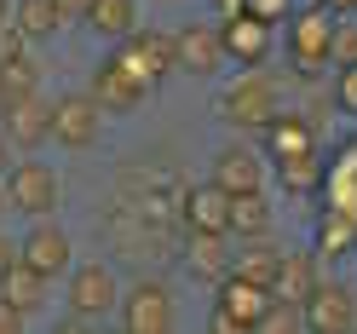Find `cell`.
Instances as JSON below:
<instances>
[{"mask_svg": "<svg viewBox=\"0 0 357 334\" xmlns=\"http://www.w3.org/2000/svg\"><path fill=\"white\" fill-rule=\"evenodd\" d=\"M219 116H225L231 127L242 132H265L277 116H282V93H277V81L271 75H259V63H242V75L219 93Z\"/></svg>", "mask_w": 357, "mask_h": 334, "instance_id": "obj_1", "label": "cell"}, {"mask_svg": "<svg viewBox=\"0 0 357 334\" xmlns=\"http://www.w3.org/2000/svg\"><path fill=\"white\" fill-rule=\"evenodd\" d=\"M0 185H6V208L24 213V219H52L58 202H63V179L47 162H12L0 173Z\"/></svg>", "mask_w": 357, "mask_h": 334, "instance_id": "obj_2", "label": "cell"}, {"mask_svg": "<svg viewBox=\"0 0 357 334\" xmlns=\"http://www.w3.org/2000/svg\"><path fill=\"white\" fill-rule=\"evenodd\" d=\"M150 86H155V81H150L127 52L104 58L98 70H93V98L104 104V116H127V109H139V104L150 98Z\"/></svg>", "mask_w": 357, "mask_h": 334, "instance_id": "obj_3", "label": "cell"}, {"mask_svg": "<svg viewBox=\"0 0 357 334\" xmlns=\"http://www.w3.org/2000/svg\"><path fill=\"white\" fill-rule=\"evenodd\" d=\"M116 317L127 334H167L178 323V311H173V288L167 282H132L121 288V300H116Z\"/></svg>", "mask_w": 357, "mask_h": 334, "instance_id": "obj_4", "label": "cell"}, {"mask_svg": "<svg viewBox=\"0 0 357 334\" xmlns=\"http://www.w3.org/2000/svg\"><path fill=\"white\" fill-rule=\"evenodd\" d=\"M70 317L75 323H98V317H109L116 311V300H121V282H116V271H109L104 259H93V265H70Z\"/></svg>", "mask_w": 357, "mask_h": 334, "instance_id": "obj_5", "label": "cell"}, {"mask_svg": "<svg viewBox=\"0 0 357 334\" xmlns=\"http://www.w3.org/2000/svg\"><path fill=\"white\" fill-rule=\"evenodd\" d=\"M104 132V104L93 93H63L52 98V139L63 150H93Z\"/></svg>", "mask_w": 357, "mask_h": 334, "instance_id": "obj_6", "label": "cell"}, {"mask_svg": "<svg viewBox=\"0 0 357 334\" xmlns=\"http://www.w3.org/2000/svg\"><path fill=\"white\" fill-rule=\"evenodd\" d=\"M265 305H271V288H259L248 277H219V305H213V328L219 334H236V328H259Z\"/></svg>", "mask_w": 357, "mask_h": 334, "instance_id": "obj_7", "label": "cell"}, {"mask_svg": "<svg viewBox=\"0 0 357 334\" xmlns=\"http://www.w3.org/2000/svg\"><path fill=\"white\" fill-rule=\"evenodd\" d=\"M173 70L178 75H196V81H208L225 70V40H219L213 24H185L173 35Z\"/></svg>", "mask_w": 357, "mask_h": 334, "instance_id": "obj_8", "label": "cell"}, {"mask_svg": "<svg viewBox=\"0 0 357 334\" xmlns=\"http://www.w3.org/2000/svg\"><path fill=\"white\" fill-rule=\"evenodd\" d=\"M17 259H24V265H35L40 277H52V282H58V277H70V265H75V242L63 236L52 219H35V225H29V236L17 242Z\"/></svg>", "mask_w": 357, "mask_h": 334, "instance_id": "obj_9", "label": "cell"}, {"mask_svg": "<svg viewBox=\"0 0 357 334\" xmlns=\"http://www.w3.org/2000/svg\"><path fill=\"white\" fill-rule=\"evenodd\" d=\"M300 323H305V328H317V334L357 328V294H351L346 282H317V288L300 300Z\"/></svg>", "mask_w": 357, "mask_h": 334, "instance_id": "obj_10", "label": "cell"}, {"mask_svg": "<svg viewBox=\"0 0 357 334\" xmlns=\"http://www.w3.org/2000/svg\"><path fill=\"white\" fill-rule=\"evenodd\" d=\"M12 132V144L17 150H40V144H52V98H40V93H24V98H12L6 109V121H0Z\"/></svg>", "mask_w": 357, "mask_h": 334, "instance_id": "obj_11", "label": "cell"}, {"mask_svg": "<svg viewBox=\"0 0 357 334\" xmlns=\"http://www.w3.org/2000/svg\"><path fill=\"white\" fill-rule=\"evenodd\" d=\"M219 40H225V58H236V63H265L271 58V24H259L254 12H231L225 24H219Z\"/></svg>", "mask_w": 357, "mask_h": 334, "instance_id": "obj_12", "label": "cell"}, {"mask_svg": "<svg viewBox=\"0 0 357 334\" xmlns=\"http://www.w3.org/2000/svg\"><path fill=\"white\" fill-rule=\"evenodd\" d=\"M213 185L231 190V196H242V190H265V162H259L248 144H225V150L213 155Z\"/></svg>", "mask_w": 357, "mask_h": 334, "instance_id": "obj_13", "label": "cell"}, {"mask_svg": "<svg viewBox=\"0 0 357 334\" xmlns=\"http://www.w3.org/2000/svg\"><path fill=\"white\" fill-rule=\"evenodd\" d=\"M185 219H190V231H225L231 236V190H219L213 179L185 190Z\"/></svg>", "mask_w": 357, "mask_h": 334, "instance_id": "obj_14", "label": "cell"}, {"mask_svg": "<svg viewBox=\"0 0 357 334\" xmlns=\"http://www.w3.org/2000/svg\"><path fill=\"white\" fill-rule=\"evenodd\" d=\"M121 52L139 63V70L150 75V81H162V75H173V35L167 29H132L127 40H121Z\"/></svg>", "mask_w": 357, "mask_h": 334, "instance_id": "obj_15", "label": "cell"}, {"mask_svg": "<svg viewBox=\"0 0 357 334\" xmlns=\"http://www.w3.org/2000/svg\"><path fill=\"white\" fill-rule=\"evenodd\" d=\"M81 24L98 40H127L139 29V0H93V6L81 12Z\"/></svg>", "mask_w": 357, "mask_h": 334, "instance_id": "obj_16", "label": "cell"}, {"mask_svg": "<svg viewBox=\"0 0 357 334\" xmlns=\"http://www.w3.org/2000/svg\"><path fill=\"white\" fill-rule=\"evenodd\" d=\"M47 288H52V277H40L35 265H24L17 259L6 277H0V300H12L17 311H24V317H35L40 305H47Z\"/></svg>", "mask_w": 357, "mask_h": 334, "instance_id": "obj_17", "label": "cell"}, {"mask_svg": "<svg viewBox=\"0 0 357 334\" xmlns=\"http://www.w3.org/2000/svg\"><path fill=\"white\" fill-rule=\"evenodd\" d=\"M12 24H17L24 40H52L63 24H70V12H63L58 0H17V6H12Z\"/></svg>", "mask_w": 357, "mask_h": 334, "instance_id": "obj_18", "label": "cell"}, {"mask_svg": "<svg viewBox=\"0 0 357 334\" xmlns=\"http://www.w3.org/2000/svg\"><path fill=\"white\" fill-rule=\"evenodd\" d=\"M185 265H190V277H208V282H219V277H231L225 231H190V254H185Z\"/></svg>", "mask_w": 357, "mask_h": 334, "instance_id": "obj_19", "label": "cell"}, {"mask_svg": "<svg viewBox=\"0 0 357 334\" xmlns=\"http://www.w3.org/2000/svg\"><path fill=\"white\" fill-rule=\"evenodd\" d=\"M317 282H323V277H317V254H282V265H277V288H271V294L288 300V305H300Z\"/></svg>", "mask_w": 357, "mask_h": 334, "instance_id": "obj_20", "label": "cell"}, {"mask_svg": "<svg viewBox=\"0 0 357 334\" xmlns=\"http://www.w3.org/2000/svg\"><path fill=\"white\" fill-rule=\"evenodd\" d=\"M277 265H282V254L265 236H248V242H242V254H231V271L248 277V282H259V288H277Z\"/></svg>", "mask_w": 357, "mask_h": 334, "instance_id": "obj_21", "label": "cell"}, {"mask_svg": "<svg viewBox=\"0 0 357 334\" xmlns=\"http://www.w3.org/2000/svg\"><path fill=\"white\" fill-rule=\"evenodd\" d=\"M271 202H265V190H242V196H231V236H271Z\"/></svg>", "mask_w": 357, "mask_h": 334, "instance_id": "obj_22", "label": "cell"}, {"mask_svg": "<svg viewBox=\"0 0 357 334\" xmlns=\"http://www.w3.org/2000/svg\"><path fill=\"white\" fill-rule=\"evenodd\" d=\"M294 52H300V63H323V58H334V24H328L323 12L294 17Z\"/></svg>", "mask_w": 357, "mask_h": 334, "instance_id": "obj_23", "label": "cell"}, {"mask_svg": "<svg viewBox=\"0 0 357 334\" xmlns=\"http://www.w3.org/2000/svg\"><path fill=\"white\" fill-rule=\"evenodd\" d=\"M277 179H282V190H288V196H311V190L323 185V162H317L311 150H300V155H282Z\"/></svg>", "mask_w": 357, "mask_h": 334, "instance_id": "obj_24", "label": "cell"}, {"mask_svg": "<svg viewBox=\"0 0 357 334\" xmlns=\"http://www.w3.org/2000/svg\"><path fill=\"white\" fill-rule=\"evenodd\" d=\"M351 248H357V213H346V208L323 213V225H317V254H351Z\"/></svg>", "mask_w": 357, "mask_h": 334, "instance_id": "obj_25", "label": "cell"}, {"mask_svg": "<svg viewBox=\"0 0 357 334\" xmlns=\"http://www.w3.org/2000/svg\"><path fill=\"white\" fill-rule=\"evenodd\" d=\"M265 144H271L277 162H282V155H300V150H311V121H300V116H277L271 127H265Z\"/></svg>", "mask_w": 357, "mask_h": 334, "instance_id": "obj_26", "label": "cell"}, {"mask_svg": "<svg viewBox=\"0 0 357 334\" xmlns=\"http://www.w3.org/2000/svg\"><path fill=\"white\" fill-rule=\"evenodd\" d=\"M0 81H6V93L12 98H24V93H40V63L29 52H17L12 63H0Z\"/></svg>", "mask_w": 357, "mask_h": 334, "instance_id": "obj_27", "label": "cell"}, {"mask_svg": "<svg viewBox=\"0 0 357 334\" xmlns=\"http://www.w3.org/2000/svg\"><path fill=\"white\" fill-rule=\"evenodd\" d=\"M288 6H294V0H242V12H254L259 24H271V29L288 17Z\"/></svg>", "mask_w": 357, "mask_h": 334, "instance_id": "obj_28", "label": "cell"}, {"mask_svg": "<svg viewBox=\"0 0 357 334\" xmlns=\"http://www.w3.org/2000/svg\"><path fill=\"white\" fill-rule=\"evenodd\" d=\"M334 98H340L346 116H357V63H346V70H340V81H334Z\"/></svg>", "mask_w": 357, "mask_h": 334, "instance_id": "obj_29", "label": "cell"}, {"mask_svg": "<svg viewBox=\"0 0 357 334\" xmlns=\"http://www.w3.org/2000/svg\"><path fill=\"white\" fill-rule=\"evenodd\" d=\"M17 52H29V40L17 35V24H0V63H12Z\"/></svg>", "mask_w": 357, "mask_h": 334, "instance_id": "obj_30", "label": "cell"}, {"mask_svg": "<svg viewBox=\"0 0 357 334\" xmlns=\"http://www.w3.org/2000/svg\"><path fill=\"white\" fill-rule=\"evenodd\" d=\"M29 317H24V311H17L12 300H0V334H12V328H24Z\"/></svg>", "mask_w": 357, "mask_h": 334, "instance_id": "obj_31", "label": "cell"}, {"mask_svg": "<svg viewBox=\"0 0 357 334\" xmlns=\"http://www.w3.org/2000/svg\"><path fill=\"white\" fill-rule=\"evenodd\" d=\"M12 265H17V242H12L6 231H0V277H6V271H12Z\"/></svg>", "mask_w": 357, "mask_h": 334, "instance_id": "obj_32", "label": "cell"}, {"mask_svg": "<svg viewBox=\"0 0 357 334\" xmlns=\"http://www.w3.org/2000/svg\"><path fill=\"white\" fill-rule=\"evenodd\" d=\"M12 150H17V144H12V132H6V127H0V173H6V167H12Z\"/></svg>", "mask_w": 357, "mask_h": 334, "instance_id": "obj_33", "label": "cell"}, {"mask_svg": "<svg viewBox=\"0 0 357 334\" xmlns=\"http://www.w3.org/2000/svg\"><path fill=\"white\" fill-rule=\"evenodd\" d=\"M58 6H63V12H70V24H81V12H86V6H93V0H58Z\"/></svg>", "mask_w": 357, "mask_h": 334, "instance_id": "obj_34", "label": "cell"}, {"mask_svg": "<svg viewBox=\"0 0 357 334\" xmlns=\"http://www.w3.org/2000/svg\"><path fill=\"white\" fill-rule=\"evenodd\" d=\"M219 6V17H231V12H242V0H213Z\"/></svg>", "mask_w": 357, "mask_h": 334, "instance_id": "obj_35", "label": "cell"}, {"mask_svg": "<svg viewBox=\"0 0 357 334\" xmlns=\"http://www.w3.org/2000/svg\"><path fill=\"white\" fill-rule=\"evenodd\" d=\"M6 109H12V93H6V81H0V121H6Z\"/></svg>", "mask_w": 357, "mask_h": 334, "instance_id": "obj_36", "label": "cell"}, {"mask_svg": "<svg viewBox=\"0 0 357 334\" xmlns=\"http://www.w3.org/2000/svg\"><path fill=\"white\" fill-rule=\"evenodd\" d=\"M0 24H12V0H0Z\"/></svg>", "mask_w": 357, "mask_h": 334, "instance_id": "obj_37", "label": "cell"}, {"mask_svg": "<svg viewBox=\"0 0 357 334\" xmlns=\"http://www.w3.org/2000/svg\"><path fill=\"white\" fill-rule=\"evenodd\" d=\"M0 213H6V185H0Z\"/></svg>", "mask_w": 357, "mask_h": 334, "instance_id": "obj_38", "label": "cell"}, {"mask_svg": "<svg viewBox=\"0 0 357 334\" xmlns=\"http://www.w3.org/2000/svg\"><path fill=\"white\" fill-rule=\"evenodd\" d=\"M334 6H357V0H334Z\"/></svg>", "mask_w": 357, "mask_h": 334, "instance_id": "obj_39", "label": "cell"}]
</instances>
